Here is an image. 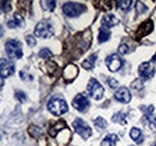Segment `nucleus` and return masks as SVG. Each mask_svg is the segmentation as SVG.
<instances>
[{
	"label": "nucleus",
	"instance_id": "1",
	"mask_svg": "<svg viewBox=\"0 0 156 146\" xmlns=\"http://www.w3.org/2000/svg\"><path fill=\"white\" fill-rule=\"evenodd\" d=\"M47 108L48 110L53 114V115H57V116H60L62 114H65L67 111V104L64 99H60V98H53L48 102L47 104Z\"/></svg>",
	"mask_w": 156,
	"mask_h": 146
},
{
	"label": "nucleus",
	"instance_id": "2",
	"mask_svg": "<svg viewBox=\"0 0 156 146\" xmlns=\"http://www.w3.org/2000/svg\"><path fill=\"white\" fill-rule=\"evenodd\" d=\"M85 10H87V7L78 2H66L62 6V12L67 17H78L83 12H85Z\"/></svg>",
	"mask_w": 156,
	"mask_h": 146
},
{
	"label": "nucleus",
	"instance_id": "3",
	"mask_svg": "<svg viewBox=\"0 0 156 146\" xmlns=\"http://www.w3.org/2000/svg\"><path fill=\"white\" fill-rule=\"evenodd\" d=\"M6 53L11 59H20L23 56V50H22V44L17 40H10L6 42L5 46Z\"/></svg>",
	"mask_w": 156,
	"mask_h": 146
},
{
	"label": "nucleus",
	"instance_id": "4",
	"mask_svg": "<svg viewBox=\"0 0 156 146\" xmlns=\"http://www.w3.org/2000/svg\"><path fill=\"white\" fill-rule=\"evenodd\" d=\"M34 34H35V36L41 37V38H49L53 36V26L49 22L42 20L36 25Z\"/></svg>",
	"mask_w": 156,
	"mask_h": 146
},
{
	"label": "nucleus",
	"instance_id": "5",
	"mask_svg": "<svg viewBox=\"0 0 156 146\" xmlns=\"http://www.w3.org/2000/svg\"><path fill=\"white\" fill-rule=\"evenodd\" d=\"M72 126H73V129L76 130V133L79 134L83 139H88V138H90V135L93 134V132H91V128L88 126V123L87 122H84L82 119H76L75 121H73V123H72Z\"/></svg>",
	"mask_w": 156,
	"mask_h": 146
},
{
	"label": "nucleus",
	"instance_id": "6",
	"mask_svg": "<svg viewBox=\"0 0 156 146\" xmlns=\"http://www.w3.org/2000/svg\"><path fill=\"white\" fill-rule=\"evenodd\" d=\"M88 92H89V95L94 98V99H101L102 98V96H103V86L98 83L96 79H90V82H89V84H88Z\"/></svg>",
	"mask_w": 156,
	"mask_h": 146
},
{
	"label": "nucleus",
	"instance_id": "7",
	"mask_svg": "<svg viewBox=\"0 0 156 146\" xmlns=\"http://www.w3.org/2000/svg\"><path fill=\"white\" fill-rule=\"evenodd\" d=\"M106 65L109 68V71L112 72H117L119 71L122 66H124V61L120 59V56L118 54H112L109 56H107L106 59Z\"/></svg>",
	"mask_w": 156,
	"mask_h": 146
},
{
	"label": "nucleus",
	"instance_id": "8",
	"mask_svg": "<svg viewBox=\"0 0 156 146\" xmlns=\"http://www.w3.org/2000/svg\"><path fill=\"white\" fill-rule=\"evenodd\" d=\"M15 72V65L7 59H0V77L7 78Z\"/></svg>",
	"mask_w": 156,
	"mask_h": 146
},
{
	"label": "nucleus",
	"instance_id": "9",
	"mask_svg": "<svg viewBox=\"0 0 156 146\" xmlns=\"http://www.w3.org/2000/svg\"><path fill=\"white\" fill-rule=\"evenodd\" d=\"M72 106L78 111H85V110L89 108L90 103H89V99L83 93H78L77 96L73 98V101H72Z\"/></svg>",
	"mask_w": 156,
	"mask_h": 146
},
{
	"label": "nucleus",
	"instance_id": "10",
	"mask_svg": "<svg viewBox=\"0 0 156 146\" xmlns=\"http://www.w3.org/2000/svg\"><path fill=\"white\" fill-rule=\"evenodd\" d=\"M138 71H139V75L143 79L147 80V79H150V78L154 77V74H155V67H154V65L151 62H143L139 66Z\"/></svg>",
	"mask_w": 156,
	"mask_h": 146
},
{
	"label": "nucleus",
	"instance_id": "11",
	"mask_svg": "<svg viewBox=\"0 0 156 146\" xmlns=\"http://www.w3.org/2000/svg\"><path fill=\"white\" fill-rule=\"evenodd\" d=\"M114 97L117 101L121 103H129L131 101V92L129 91L127 88H120L118 89V91H115Z\"/></svg>",
	"mask_w": 156,
	"mask_h": 146
},
{
	"label": "nucleus",
	"instance_id": "12",
	"mask_svg": "<svg viewBox=\"0 0 156 146\" xmlns=\"http://www.w3.org/2000/svg\"><path fill=\"white\" fill-rule=\"evenodd\" d=\"M153 29H154V23H153V20H147V22H144L142 25H140V28L138 29V36H145V35H148V34H150L151 31H153Z\"/></svg>",
	"mask_w": 156,
	"mask_h": 146
},
{
	"label": "nucleus",
	"instance_id": "13",
	"mask_svg": "<svg viewBox=\"0 0 156 146\" xmlns=\"http://www.w3.org/2000/svg\"><path fill=\"white\" fill-rule=\"evenodd\" d=\"M78 74V68L76 65H69L66 68H65V71H64V78L66 79V80H72V79H75L76 77H77Z\"/></svg>",
	"mask_w": 156,
	"mask_h": 146
},
{
	"label": "nucleus",
	"instance_id": "14",
	"mask_svg": "<svg viewBox=\"0 0 156 146\" xmlns=\"http://www.w3.org/2000/svg\"><path fill=\"white\" fill-rule=\"evenodd\" d=\"M119 23V19L114 16V15H106L102 18V28H112L114 25H117Z\"/></svg>",
	"mask_w": 156,
	"mask_h": 146
},
{
	"label": "nucleus",
	"instance_id": "15",
	"mask_svg": "<svg viewBox=\"0 0 156 146\" xmlns=\"http://www.w3.org/2000/svg\"><path fill=\"white\" fill-rule=\"evenodd\" d=\"M23 23H24L23 17L20 16V13H15L13 19L7 22V26H9V28H17V26H22Z\"/></svg>",
	"mask_w": 156,
	"mask_h": 146
},
{
	"label": "nucleus",
	"instance_id": "16",
	"mask_svg": "<svg viewBox=\"0 0 156 146\" xmlns=\"http://www.w3.org/2000/svg\"><path fill=\"white\" fill-rule=\"evenodd\" d=\"M118 141V137L115 134H108L101 143V146H114Z\"/></svg>",
	"mask_w": 156,
	"mask_h": 146
},
{
	"label": "nucleus",
	"instance_id": "17",
	"mask_svg": "<svg viewBox=\"0 0 156 146\" xmlns=\"http://www.w3.org/2000/svg\"><path fill=\"white\" fill-rule=\"evenodd\" d=\"M96 57H98V55L93 54V55H90V56H89L87 60H84V61L82 62L83 68H85V70H90V68H93V67H94V65H95Z\"/></svg>",
	"mask_w": 156,
	"mask_h": 146
},
{
	"label": "nucleus",
	"instance_id": "18",
	"mask_svg": "<svg viewBox=\"0 0 156 146\" xmlns=\"http://www.w3.org/2000/svg\"><path fill=\"white\" fill-rule=\"evenodd\" d=\"M130 137H131V139H133L138 144L143 141V139H142V132H140V129H138L137 127H133L130 130Z\"/></svg>",
	"mask_w": 156,
	"mask_h": 146
},
{
	"label": "nucleus",
	"instance_id": "19",
	"mask_svg": "<svg viewBox=\"0 0 156 146\" xmlns=\"http://www.w3.org/2000/svg\"><path fill=\"white\" fill-rule=\"evenodd\" d=\"M109 37H111V33L108 31V29H106V28H101L100 34H98V42H100V43L106 42V41L109 40Z\"/></svg>",
	"mask_w": 156,
	"mask_h": 146
},
{
	"label": "nucleus",
	"instance_id": "20",
	"mask_svg": "<svg viewBox=\"0 0 156 146\" xmlns=\"http://www.w3.org/2000/svg\"><path fill=\"white\" fill-rule=\"evenodd\" d=\"M131 4L132 1H118V7L121 11H129L131 7Z\"/></svg>",
	"mask_w": 156,
	"mask_h": 146
},
{
	"label": "nucleus",
	"instance_id": "21",
	"mask_svg": "<svg viewBox=\"0 0 156 146\" xmlns=\"http://www.w3.org/2000/svg\"><path fill=\"white\" fill-rule=\"evenodd\" d=\"M94 123H95V126L100 129H105V128L107 127V121L103 119V117H98L95 121H94Z\"/></svg>",
	"mask_w": 156,
	"mask_h": 146
},
{
	"label": "nucleus",
	"instance_id": "22",
	"mask_svg": "<svg viewBox=\"0 0 156 146\" xmlns=\"http://www.w3.org/2000/svg\"><path fill=\"white\" fill-rule=\"evenodd\" d=\"M42 5H43V9H44V10L53 11V10L55 9L57 2H55V1H42Z\"/></svg>",
	"mask_w": 156,
	"mask_h": 146
},
{
	"label": "nucleus",
	"instance_id": "23",
	"mask_svg": "<svg viewBox=\"0 0 156 146\" xmlns=\"http://www.w3.org/2000/svg\"><path fill=\"white\" fill-rule=\"evenodd\" d=\"M39 55H40V57H42V59H49V57H52L53 53H52L48 48H43V49L40 50Z\"/></svg>",
	"mask_w": 156,
	"mask_h": 146
},
{
	"label": "nucleus",
	"instance_id": "24",
	"mask_svg": "<svg viewBox=\"0 0 156 146\" xmlns=\"http://www.w3.org/2000/svg\"><path fill=\"white\" fill-rule=\"evenodd\" d=\"M136 9H137V12H138V13H140V15H142V13H144V12L148 10V7H147L143 2H140V1H138V2H137Z\"/></svg>",
	"mask_w": 156,
	"mask_h": 146
},
{
	"label": "nucleus",
	"instance_id": "25",
	"mask_svg": "<svg viewBox=\"0 0 156 146\" xmlns=\"http://www.w3.org/2000/svg\"><path fill=\"white\" fill-rule=\"evenodd\" d=\"M16 98L20 101V102H25L27 101V95L23 91H16Z\"/></svg>",
	"mask_w": 156,
	"mask_h": 146
},
{
	"label": "nucleus",
	"instance_id": "26",
	"mask_svg": "<svg viewBox=\"0 0 156 146\" xmlns=\"http://www.w3.org/2000/svg\"><path fill=\"white\" fill-rule=\"evenodd\" d=\"M108 85H109L112 89H115V88H118L119 83L117 82V79H114V78H108Z\"/></svg>",
	"mask_w": 156,
	"mask_h": 146
},
{
	"label": "nucleus",
	"instance_id": "27",
	"mask_svg": "<svg viewBox=\"0 0 156 146\" xmlns=\"http://www.w3.org/2000/svg\"><path fill=\"white\" fill-rule=\"evenodd\" d=\"M118 50H119V54L125 55V54H127V52H129V47H127L126 44H121Z\"/></svg>",
	"mask_w": 156,
	"mask_h": 146
},
{
	"label": "nucleus",
	"instance_id": "28",
	"mask_svg": "<svg viewBox=\"0 0 156 146\" xmlns=\"http://www.w3.org/2000/svg\"><path fill=\"white\" fill-rule=\"evenodd\" d=\"M1 9H2V11H4V12H9V11L11 10V5H10V1H4V2H2V6H1Z\"/></svg>",
	"mask_w": 156,
	"mask_h": 146
},
{
	"label": "nucleus",
	"instance_id": "29",
	"mask_svg": "<svg viewBox=\"0 0 156 146\" xmlns=\"http://www.w3.org/2000/svg\"><path fill=\"white\" fill-rule=\"evenodd\" d=\"M27 42H28V44L29 46H35L36 44V40H35V37L33 36H27Z\"/></svg>",
	"mask_w": 156,
	"mask_h": 146
},
{
	"label": "nucleus",
	"instance_id": "30",
	"mask_svg": "<svg viewBox=\"0 0 156 146\" xmlns=\"http://www.w3.org/2000/svg\"><path fill=\"white\" fill-rule=\"evenodd\" d=\"M20 78H22V79H30V80L33 79V77H31V75H28L27 73H24V71H22V72H20Z\"/></svg>",
	"mask_w": 156,
	"mask_h": 146
},
{
	"label": "nucleus",
	"instance_id": "31",
	"mask_svg": "<svg viewBox=\"0 0 156 146\" xmlns=\"http://www.w3.org/2000/svg\"><path fill=\"white\" fill-rule=\"evenodd\" d=\"M2 86H4V80H2V78L0 77V90L2 89Z\"/></svg>",
	"mask_w": 156,
	"mask_h": 146
},
{
	"label": "nucleus",
	"instance_id": "32",
	"mask_svg": "<svg viewBox=\"0 0 156 146\" xmlns=\"http://www.w3.org/2000/svg\"><path fill=\"white\" fill-rule=\"evenodd\" d=\"M2 35V29H1V26H0V36Z\"/></svg>",
	"mask_w": 156,
	"mask_h": 146
},
{
	"label": "nucleus",
	"instance_id": "33",
	"mask_svg": "<svg viewBox=\"0 0 156 146\" xmlns=\"http://www.w3.org/2000/svg\"><path fill=\"white\" fill-rule=\"evenodd\" d=\"M151 146H156V141H155V143H154V144H153Z\"/></svg>",
	"mask_w": 156,
	"mask_h": 146
}]
</instances>
